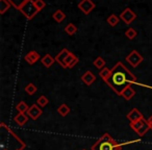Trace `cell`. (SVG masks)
Segmentation results:
<instances>
[{
	"label": "cell",
	"instance_id": "cell-1",
	"mask_svg": "<svg viewBox=\"0 0 152 150\" xmlns=\"http://www.w3.org/2000/svg\"><path fill=\"white\" fill-rule=\"evenodd\" d=\"M105 81L116 93L122 94L128 86L134 81V76L122 65V63H118L110 71V76Z\"/></svg>",
	"mask_w": 152,
	"mask_h": 150
},
{
	"label": "cell",
	"instance_id": "cell-3",
	"mask_svg": "<svg viewBox=\"0 0 152 150\" xmlns=\"http://www.w3.org/2000/svg\"><path fill=\"white\" fill-rule=\"evenodd\" d=\"M95 3L92 0H81L78 3V9L83 12L85 15H89L94 9H95Z\"/></svg>",
	"mask_w": 152,
	"mask_h": 150
},
{
	"label": "cell",
	"instance_id": "cell-11",
	"mask_svg": "<svg viewBox=\"0 0 152 150\" xmlns=\"http://www.w3.org/2000/svg\"><path fill=\"white\" fill-rule=\"evenodd\" d=\"M28 0H9V2L12 4V7H14L15 9L20 10Z\"/></svg>",
	"mask_w": 152,
	"mask_h": 150
},
{
	"label": "cell",
	"instance_id": "cell-15",
	"mask_svg": "<svg viewBox=\"0 0 152 150\" xmlns=\"http://www.w3.org/2000/svg\"><path fill=\"white\" fill-rule=\"evenodd\" d=\"M53 61H54V59H53L52 57H51L49 54L45 55L44 59H42V63L44 64V65L46 66V67H50V66L53 64Z\"/></svg>",
	"mask_w": 152,
	"mask_h": 150
},
{
	"label": "cell",
	"instance_id": "cell-13",
	"mask_svg": "<svg viewBox=\"0 0 152 150\" xmlns=\"http://www.w3.org/2000/svg\"><path fill=\"white\" fill-rule=\"evenodd\" d=\"M83 80L85 81L87 85H91V83L95 80V76H94V74L91 73V72H87L83 76Z\"/></svg>",
	"mask_w": 152,
	"mask_h": 150
},
{
	"label": "cell",
	"instance_id": "cell-7",
	"mask_svg": "<svg viewBox=\"0 0 152 150\" xmlns=\"http://www.w3.org/2000/svg\"><path fill=\"white\" fill-rule=\"evenodd\" d=\"M69 54H70L69 51H68L67 49H64V50L56 56V61H58V63L61 64L64 68H67V67H66L65 61H66V59H67V57H68V55H69Z\"/></svg>",
	"mask_w": 152,
	"mask_h": 150
},
{
	"label": "cell",
	"instance_id": "cell-16",
	"mask_svg": "<svg viewBox=\"0 0 152 150\" xmlns=\"http://www.w3.org/2000/svg\"><path fill=\"white\" fill-rule=\"evenodd\" d=\"M34 5H36L37 10H38L39 12L42 11V10L46 7V3H45L44 0H34Z\"/></svg>",
	"mask_w": 152,
	"mask_h": 150
},
{
	"label": "cell",
	"instance_id": "cell-10",
	"mask_svg": "<svg viewBox=\"0 0 152 150\" xmlns=\"http://www.w3.org/2000/svg\"><path fill=\"white\" fill-rule=\"evenodd\" d=\"M119 21H120V17L116 16L115 14H112V15L107 18V20H106V22L108 23V25H110L112 27H115L116 25H118Z\"/></svg>",
	"mask_w": 152,
	"mask_h": 150
},
{
	"label": "cell",
	"instance_id": "cell-2",
	"mask_svg": "<svg viewBox=\"0 0 152 150\" xmlns=\"http://www.w3.org/2000/svg\"><path fill=\"white\" fill-rule=\"evenodd\" d=\"M19 11L21 12V13L23 14V15L25 16L28 20L32 19V18H34L39 12L38 10H37L36 5H34V0H28L27 2H26L25 4H24L23 7L19 10Z\"/></svg>",
	"mask_w": 152,
	"mask_h": 150
},
{
	"label": "cell",
	"instance_id": "cell-14",
	"mask_svg": "<svg viewBox=\"0 0 152 150\" xmlns=\"http://www.w3.org/2000/svg\"><path fill=\"white\" fill-rule=\"evenodd\" d=\"M65 31L67 32L69 36H72V34H74L76 31H77V27H76V26L74 25L73 23H69L67 26H66Z\"/></svg>",
	"mask_w": 152,
	"mask_h": 150
},
{
	"label": "cell",
	"instance_id": "cell-6",
	"mask_svg": "<svg viewBox=\"0 0 152 150\" xmlns=\"http://www.w3.org/2000/svg\"><path fill=\"white\" fill-rule=\"evenodd\" d=\"M95 150H118V148L108 141H103L95 147Z\"/></svg>",
	"mask_w": 152,
	"mask_h": 150
},
{
	"label": "cell",
	"instance_id": "cell-4",
	"mask_svg": "<svg viewBox=\"0 0 152 150\" xmlns=\"http://www.w3.org/2000/svg\"><path fill=\"white\" fill-rule=\"evenodd\" d=\"M119 17H120V19L122 20L125 24H130L133 20H135L137 15H135V13H133L130 9H128V7H127V9H125L124 11L120 14V16H119Z\"/></svg>",
	"mask_w": 152,
	"mask_h": 150
},
{
	"label": "cell",
	"instance_id": "cell-9",
	"mask_svg": "<svg viewBox=\"0 0 152 150\" xmlns=\"http://www.w3.org/2000/svg\"><path fill=\"white\" fill-rule=\"evenodd\" d=\"M12 4L9 2V0H0V14L3 15L7 11L11 9Z\"/></svg>",
	"mask_w": 152,
	"mask_h": 150
},
{
	"label": "cell",
	"instance_id": "cell-17",
	"mask_svg": "<svg viewBox=\"0 0 152 150\" xmlns=\"http://www.w3.org/2000/svg\"><path fill=\"white\" fill-rule=\"evenodd\" d=\"M125 34H126V37L128 39H133L137 37V31H135L133 28H128V29L126 30V32H125Z\"/></svg>",
	"mask_w": 152,
	"mask_h": 150
},
{
	"label": "cell",
	"instance_id": "cell-12",
	"mask_svg": "<svg viewBox=\"0 0 152 150\" xmlns=\"http://www.w3.org/2000/svg\"><path fill=\"white\" fill-rule=\"evenodd\" d=\"M39 59V54L37 52H34V51H31V52H29L27 55L25 56V59L28 61L29 64H34L36 63L37 61H38Z\"/></svg>",
	"mask_w": 152,
	"mask_h": 150
},
{
	"label": "cell",
	"instance_id": "cell-18",
	"mask_svg": "<svg viewBox=\"0 0 152 150\" xmlns=\"http://www.w3.org/2000/svg\"><path fill=\"white\" fill-rule=\"evenodd\" d=\"M94 64H95V66L97 68H102L104 66V61L101 59V57H98V59H96L95 63H94Z\"/></svg>",
	"mask_w": 152,
	"mask_h": 150
},
{
	"label": "cell",
	"instance_id": "cell-5",
	"mask_svg": "<svg viewBox=\"0 0 152 150\" xmlns=\"http://www.w3.org/2000/svg\"><path fill=\"white\" fill-rule=\"evenodd\" d=\"M127 61H128V63L130 64V65H132L133 67H135V66H137L142 61H143V57H142L137 51H133V52H131L130 54L127 56Z\"/></svg>",
	"mask_w": 152,
	"mask_h": 150
},
{
	"label": "cell",
	"instance_id": "cell-19",
	"mask_svg": "<svg viewBox=\"0 0 152 150\" xmlns=\"http://www.w3.org/2000/svg\"><path fill=\"white\" fill-rule=\"evenodd\" d=\"M100 74H101V76L103 77V78L106 80V79L108 78V76H110V71H108L107 69H103V70H102V71H101V73H100Z\"/></svg>",
	"mask_w": 152,
	"mask_h": 150
},
{
	"label": "cell",
	"instance_id": "cell-8",
	"mask_svg": "<svg viewBox=\"0 0 152 150\" xmlns=\"http://www.w3.org/2000/svg\"><path fill=\"white\" fill-rule=\"evenodd\" d=\"M52 17H53V19H54L55 21L58 22V23H61V22H63L64 20H65L66 15H65V13L61 11V10H57V11H55L54 13H53Z\"/></svg>",
	"mask_w": 152,
	"mask_h": 150
}]
</instances>
